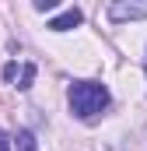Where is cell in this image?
I'll list each match as a JSON object with an SVG mask.
<instances>
[{"instance_id": "7", "label": "cell", "mask_w": 147, "mask_h": 151, "mask_svg": "<svg viewBox=\"0 0 147 151\" xmlns=\"http://www.w3.org/2000/svg\"><path fill=\"white\" fill-rule=\"evenodd\" d=\"M14 74H18V63H7V67H4V77H7V81H14Z\"/></svg>"}, {"instance_id": "4", "label": "cell", "mask_w": 147, "mask_h": 151, "mask_svg": "<svg viewBox=\"0 0 147 151\" xmlns=\"http://www.w3.org/2000/svg\"><path fill=\"white\" fill-rule=\"evenodd\" d=\"M32 81H35V63H25L21 67V77H18V91H28Z\"/></svg>"}, {"instance_id": "2", "label": "cell", "mask_w": 147, "mask_h": 151, "mask_svg": "<svg viewBox=\"0 0 147 151\" xmlns=\"http://www.w3.org/2000/svg\"><path fill=\"white\" fill-rule=\"evenodd\" d=\"M137 18H147V0H116L109 4V21H137Z\"/></svg>"}, {"instance_id": "3", "label": "cell", "mask_w": 147, "mask_h": 151, "mask_svg": "<svg viewBox=\"0 0 147 151\" xmlns=\"http://www.w3.org/2000/svg\"><path fill=\"white\" fill-rule=\"evenodd\" d=\"M81 21H84V11H81V7H67L60 18L49 21V32H70V28H77Z\"/></svg>"}, {"instance_id": "5", "label": "cell", "mask_w": 147, "mask_h": 151, "mask_svg": "<svg viewBox=\"0 0 147 151\" xmlns=\"http://www.w3.org/2000/svg\"><path fill=\"white\" fill-rule=\"evenodd\" d=\"M18 144H21V151H35V134L32 130H21L18 134Z\"/></svg>"}, {"instance_id": "1", "label": "cell", "mask_w": 147, "mask_h": 151, "mask_svg": "<svg viewBox=\"0 0 147 151\" xmlns=\"http://www.w3.org/2000/svg\"><path fill=\"white\" fill-rule=\"evenodd\" d=\"M109 102H112L109 88L98 84V81H74L70 84V113L77 119H84V123L98 119L109 109Z\"/></svg>"}, {"instance_id": "6", "label": "cell", "mask_w": 147, "mask_h": 151, "mask_svg": "<svg viewBox=\"0 0 147 151\" xmlns=\"http://www.w3.org/2000/svg\"><path fill=\"white\" fill-rule=\"evenodd\" d=\"M56 7V0H35V11H53Z\"/></svg>"}, {"instance_id": "8", "label": "cell", "mask_w": 147, "mask_h": 151, "mask_svg": "<svg viewBox=\"0 0 147 151\" xmlns=\"http://www.w3.org/2000/svg\"><path fill=\"white\" fill-rule=\"evenodd\" d=\"M0 151H11V137H7L4 130H0Z\"/></svg>"}]
</instances>
